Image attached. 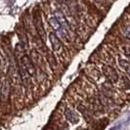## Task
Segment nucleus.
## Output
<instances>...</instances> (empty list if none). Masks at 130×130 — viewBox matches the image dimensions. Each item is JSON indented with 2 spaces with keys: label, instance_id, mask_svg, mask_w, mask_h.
I'll return each mask as SVG.
<instances>
[{
  "label": "nucleus",
  "instance_id": "1",
  "mask_svg": "<svg viewBox=\"0 0 130 130\" xmlns=\"http://www.w3.org/2000/svg\"><path fill=\"white\" fill-rule=\"evenodd\" d=\"M103 73L106 76L107 80L109 81V83H116L118 80V74H117V71L111 67V66L106 65L103 67Z\"/></svg>",
  "mask_w": 130,
  "mask_h": 130
},
{
  "label": "nucleus",
  "instance_id": "2",
  "mask_svg": "<svg viewBox=\"0 0 130 130\" xmlns=\"http://www.w3.org/2000/svg\"><path fill=\"white\" fill-rule=\"evenodd\" d=\"M10 93V84L8 80H3L0 86V98L2 101H6Z\"/></svg>",
  "mask_w": 130,
  "mask_h": 130
},
{
  "label": "nucleus",
  "instance_id": "3",
  "mask_svg": "<svg viewBox=\"0 0 130 130\" xmlns=\"http://www.w3.org/2000/svg\"><path fill=\"white\" fill-rule=\"evenodd\" d=\"M34 22H35V26H36V29L38 31V34L41 36V38L43 39V40H45V37H46L45 29H44V26H43V24H42V21H41V18L39 16V14L35 15Z\"/></svg>",
  "mask_w": 130,
  "mask_h": 130
},
{
  "label": "nucleus",
  "instance_id": "4",
  "mask_svg": "<svg viewBox=\"0 0 130 130\" xmlns=\"http://www.w3.org/2000/svg\"><path fill=\"white\" fill-rule=\"evenodd\" d=\"M65 116H66V117H67V119H68L70 122H72V123H73V124L77 123L78 121H79V117H78V115L74 111L71 110V109H67V110H66Z\"/></svg>",
  "mask_w": 130,
  "mask_h": 130
},
{
  "label": "nucleus",
  "instance_id": "5",
  "mask_svg": "<svg viewBox=\"0 0 130 130\" xmlns=\"http://www.w3.org/2000/svg\"><path fill=\"white\" fill-rule=\"evenodd\" d=\"M102 92H103V94L106 97L111 98L112 96V94H113V88H112L111 83H108V82L103 83L102 84Z\"/></svg>",
  "mask_w": 130,
  "mask_h": 130
},
{
  "label": "nucleus",
  "instance_id": "6",
  "mask_svg": "<svg viewBox=\"0 0 130 130\" xmlns=\"http://www.w3.org/2000/svg\"><path fill=\"white\" fill-rule=\"evenodd\" d=\"M49 36H50V41H51V43H52L53 45V49L55 51H59L60 48H61V42H60L59 38L56 36V34H54V33H51Z\"/></svg>",
  "mask_w": 130,
  "mask_h": 130
},
{
  "label": "nucleus",
  "instance_id": "7",
  "mask_svg": "<svg viewBox=\"0 0 130 130\" xmlns=\"http://www.w3.org/2000/svg\"><path fill=\"white\" fill-rule=\"evenodd\" d=\"M78 110H79V111L83 115V117L88 120V118L90 117V113H89V110H87L85 107H83V106H81V105H79L78 106Z\"/></svg>",
  "mask_w": 130,
  "mask_h": 130
},
{
  "label": "nucleus",
  "instance_id": "8",
  "mask_svg": "<svg viewBox=\"0 0 130 130\" xmlns=\"http://www.w3.org/2000/svg\"><path fill=\"white\" fill-rule=\"evenodd\" d=\"M119 65H120V67L123 69L125 72H129V63L127 62V61H125V60H119Z\"/></svg>",
  "mask_w": 130,
  "mask_h": 130
},
{
  "label": "nucleus",
  "instance_id": "9",
  "mask_svg": "<svg viewBox=\"0 0 130 130\" xmlns=\"http://www.w3.org/2000/svg\"><path fill=\"white\" fill-rule=\"evenodd\" d=\"M50 24H51V26H52L55 29H59V28L61 27L60 24L58 23V21L56 20V18H55V17H53V18H51V19H50Z\"/></svg>",
  "mask_w": 130,
  "mask_h": 130
},
{
  "label": "nucleus",
  "instance_id": "10",
  "mask_svg": "<svg viewBox=\"0 0 130 130\" xmlns=\"http://www.w3.org/2000/svg\"><path fill=\"white\" fill-rule=\"evenodd\" d=\"M2 75V67H1V61H0V77Z\"/></svg>",
  "mask_w": 130,
  "mask_h": 130
}]
</instances>
